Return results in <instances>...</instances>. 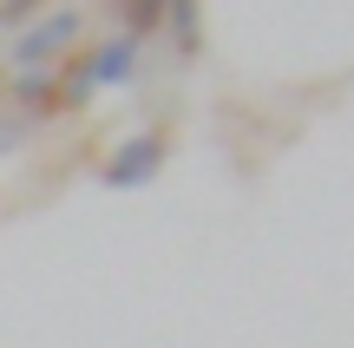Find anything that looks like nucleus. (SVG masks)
<instances>
[{"mask_svg": "<svg viewBox=\"0 0 354 348\" xmlns=\"http://www.w3.org/2000/svg\"><path fill=\"white\" fill-rule=\"evenodd\" d=\"M165 158H171V131H158V125L125 131V138H118L112 152H105L99 184H105V191H138V184H158Z\"/></svg>", "mask_w": 354, "mask_h": 348, "instance_id": "f257e3e1", "label": "nucleus"}, {"mask_svg": "<svg viewBox=\"0 0 354 348\" xmlns=\"http://www.w3.org/2000/svg\"><path fill=\"white\" fill-rule=\"evenodd\" d=\"M46 0H0V26H33Z\"/></svg>", "mask_w": 354, "mask_h": 348, "instance_id": "6e6552de", "label": "nucleus"}, {"mask_svg": "<svg viewBox=\"0 0 354 348\" xmlns=\"http://www.w3.org/2000/svg\"><path fill=\"white\" fill-rule=\"evenodd\" d=\"M92 99V79H86V66H59V105H66V112H79V105H86Z\"/></svg>", "mask_w": 354, "mask_h": 348, "instance_id": "0eeeda50", "label": "nucleus"}, {"mask_svg": "<svg viewBox=\"0 0 354 348\" xmlns=\"http://www.w3.org/2000/svg\"><path fill=\"white\" fill-rule=\"evenodd\" d=\"M7 92L26 112H59V66H33V73H13Z\"/></svg>", "mask_w": 354, "mask_h": 348, "instance_id": "20e7f679", "label": "nucleus"}, {"mask_svg": "<svg viewBox=\"0 0 354 348\" xmlns=\"http://www.w3.org/2000/svg\"><path fill=\"white\" fill-rule=\"evenodd\" d=\"M73 46H79V13L73 7H53V13H39L33 26L13 33V66H20V73H33V66H59Z\"/></svg>", "mask_w": 354, "mask_h": 348, "instance_id": "f03ea898", "label": "nucleus"}, {"mask_svg": "<svg viewBox=\"0 0 354 348\" xmlns=\"http://www.w3.org/2000/svg\"><path fill=\"white\" fill-rule=\"evenodd\" d=\"M165 33L177 53H197L203 46V26H197V0H171L165 7Z\"/></svg>", "mask_w": 354, "mask_h": 348, "instance_id": "39448f33", "label": "nucleus"}, {"mask_svg": "<svg viewBox=\"0 0 354 348\" xmlns=\"http://www.w3.org/2000/svg\"><path fill=\"white\" fill-rule=\"evenodd\" d=\"M79 66H86L92 92H99V86H131V73H138V39H131V33H112V39H99Z\"/></svg>", "mask_w": 354, "mask_h": 348, "instance_id": "7ed1b4c3", "label": "nucleus"}, {"mask_svg": "<svg viewBox=\"0 0 354 348\" xmlns=\"http://www.w3.org/2000/svg\"><path fill=\"white\" fill-rule=\"evenodd\" d=\"M165 7H171V0H125V33L131 39H145V33H158V26H165Z\"/></svg>", "mask_w": 354, "mask_h": 348, "instance_id": "423d86ee", "label": "nucleus"}]
</instances>
